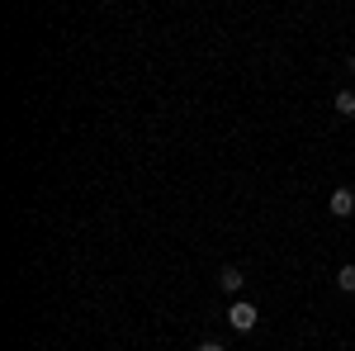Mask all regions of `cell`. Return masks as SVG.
<instances>
[{
    "label": "cell",
    "mask_w": 355,
    "mask_h": 351,
    "mask_svg": "<svg viewBox=\"0 0 355 351\" xmlns=\"http://www.w3.org/2000/svg\"><path fill=\"white\" fill-rule=\"evenodd\" d=\"M331 109H336L341 119H355V90H336V100H331Z\"/></svg>",
    "instance_id": "cell-4"
},
{
    "label": "cell",
    "mask_w": 355,
    "mask_h": 351,
    "mask_svg": "<svg viewBox=\"0 0 355 351\" xmlns=\"http://www.w3.org/2000/svg\"><path fill=\"white\" fill-rule=\"evenodd\" d=\"M227 323L237 327V332H251L256 327V304H232L227 309Z\"/></svg>",
    "instance_id": "cell-1"
},
{
    "label": "cell",
    "mask_w": 355,
    "mask_h": 351,
    "mask_svg": "<svg viewBox=\"0 0 355 351\" xmlns=\"http://www.w3.org/2000/svg\"><path fill=\"white\" fill-rule=\"evenodd\" d=\"M242 285H246L242 266H218V290L223 295H242Z\"/></svg>",
    "instance_id": "cell-2"
},
{
    "label": "cell",
    "mask_w": 355,
    "mask_h": 351,
    "mask_svg": "<svg viewBox=\"0 0 355 351\" xmlns=\"http://www.w3.org/2000/svg\"><path fill=\"white\" fill-rule=\"evenodd\" d=\"M336 290H341V295H355V266L336 270Z\"/></svg>",
    "instance_id": "cell-5"
},
{
    "label": "cell",
    "mask_w": 355,
    "mask_h": 351,
    "mask_svg": "<svg viewBox=\"0 0 355 351\" xmlns=\"http://www.w3.org/2000/svg\"><path fill=\"white\" fill-rule=\"evenodd\" d=\"M331 214H336V218H351L355 214V190H346V186L331 190Z\"/></svg>",
    "instance_id": "cell-3"
},
{
    "label": "cell",
    "mask_w": 355,
    "mask_h": 351,
    "mask_svg": "<svg viewBox=\"0 0 355 351\" xmlns=\"http://www.w3.org/2000/svg\"><path fill=\"white\" fill-rule=\"evenodd\" d=\"M194 351H227V347H223V342H199Z\"/></svg>",
    "instance_id": "cell-6"
},
{
    "label": "cell",
    "mask_w": 355,
    "mask_h": 351,
    "mask_svg": "<svg viewBox=\"0 0 355 351\" xmlns=\"http://www.w3.org/2000/svg\"><path fill=\"white\" fill-rule=\"evenodd\" d=\"M351 76H355V53H351Z\"/></svg>",
    "instance_id": "cell-7"
}]
</instances>
